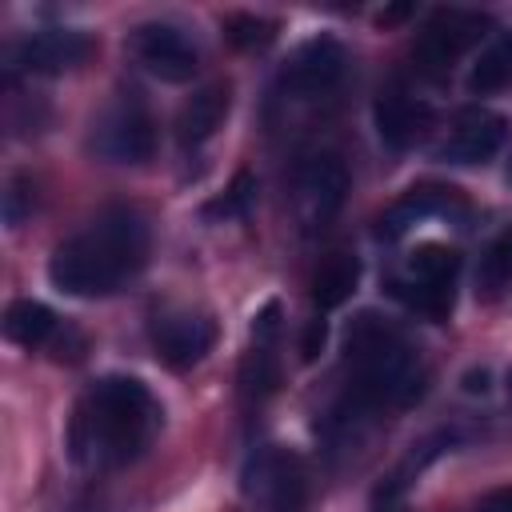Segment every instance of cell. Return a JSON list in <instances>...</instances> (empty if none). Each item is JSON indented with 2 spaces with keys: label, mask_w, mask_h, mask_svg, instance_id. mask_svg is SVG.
Wrapping results in <instances>:
<instances>
[{
  "label": "cell",
  "mask_w": 512,
  "mask_h": 512,
  "mask_svg": "<svg viewBox=\"0 0 512 512\" xmlns=\"http://www.w3.org/2000/svg\"><path fill=\"white\" fill-rule=\"evenodd\" d=\"M508 84H512V32H496L480 48V56H476V64L468 72V88L476 96H492V92H500Z\"/></svg>",
  "instance_id": "cell-17"
},
{
  "label": "cell",
  "mask_w": 512,
  "mask_h": 512,
  "mask_svg": "<svg viewBox=\"0 0 512 512\" xmlns=\"http://www.w3.org/2000/svg\"><path fill=\"white\" fill-rule=\"evenodd\" d=\"M32 204H36V184L28 176H20V172L8 176V184H4V224L16 228L32 212Z\"/></svg>",
  "instance_id": "cell-25"
},
{
  "label": "cell",
  "mask_w": 512,
  "mask_h": 512,
  "mask_svg": "<svg viewBox=\"0 0 512 512\" xmlns=\"http://www.w3.org/2000/svg\"><path fill=\"white\" fill-rule=\"evenodd\" d=\"M92 48H96V44H92L88 32H76V28H44V32H32L28 40H20L16 60H20V68H28V72L60 76V72L80 68V64L92 56Z\"/></svg>",
  "instance_id": "cell-12"
},
{
  "label": "cell",
  "mask_w": 512,
  "mask_h": 512,
  "mask_svg": "<svg viewBox=\"0 0 512 512\" xmlns=\"http://www.w3.org/2000/svg\"><path fill=\"white\" fill-rule=\"evenodd\" d=\"M492 20L480 12H464V8H440L428 16V24L420 28L416 44H412V60L420 64V72L428 76H444L456 68V60L476 48L488 36Z\"/></svg>",
  "instance_id": "cell-5"
},
{
  "label": "cell",
  "mask_w": 512,
  "mask_h": 512,
  "mask_svg": "<svg viewBox=\"0 0 512 512\" xmlns=\"http://www.w3.org/2000/svg\"><path fill=\"white\" fill-rule=\"evenodd\" d=\"M348 196V168L336 156H312L296 168L292 184V208L304 228H324Z\"/></svg>",
  "instance_id": "cell-7"
},
{
  "label": "cell",
  "mask_w": 512,
  "mask_h": 512,
  "mask_svg": "<svg viewBox=\"0 0 512 512\" xmlns=\"http://www.w3.org/2000/svg\"><path fill=\"white\" fill-rule=\"evenodd\" d=\"M508 284H512V228L488 244V252L480 256V268H476V292L484 300H496Z\"/></svg>",
  "instance_id": "cell-20"
},
{
  "label": "cell",
  "mask_w": 512,
  "mask_h": 512,
  "mask_svg": "<svg viewBox=\"0 0 512 512\" xmlns=\"http://www.w3.org/2000/svg\"><path fill=\"white\" fill-rule=\"evenodd\" d=\"M276 384H280V364L272 356V344H252V352L240 364V388H244V396L248 400H264V396L276 392Z\"/></svg>",
  "instance_id": "cell-21"
},
{
  "label": "cell",
  "mask_w": 512,
  "mask_h": 512,
  "mask_svg": "<svg viewBox=\"0 0 512 512\" xmlns=\"http://www.w3.org/2000/svg\"><path fill=\"white\" fill-rule=\"evenodd\" d=\"M252 204H256V176L252 172H236L228 192L216 196L212 204H204V216L208 220H240V216L252 212Z\"/></svg>",
  "instance_id": "cell-24"
},
{
  "label": "cell",
  "mask_w": 512,
  "mask_h": 512,
  "mask_svg": "<svg viewBox=\"0 0 512 512\" xmlns=\"http://www.w3.org/2000/svg\"><path fill=\"white\" fill-rule=\"evenodd\" d=\"M216 344V320L204 312H164L152 324V348L168 368H192Z\"/></svg>",
  "instance_id": "cell-9"
},
{
  "label": "cell",
  "mask_w": 512,
  "mask_h": 512,
  "mask_svg": "<svg viewBox=\"0 0 512 512\" xmlns=\"http://www.w3.org/2000/svg\"><path fill=\"white\" fill-rule=\"evenodd\" d=\"M476 512H512V488H496V492H488V496L476 504Z\"/></svg>",
  "instance_id": "cell-27"
},
{
  "label": "cell",
  "mask_w": 512,
  "mask_h": 512,
  "mask_svg": "<svg viewBox=\"0 0 512 512\" xmlns=\"http://www.w3.org/2000/svg\"><path fill=\"white\" fill-rule=\"evenodd\" d=\"M508 184H512V164H508Z\"/></svg>",
  "instance_id": "cell-31"
},
{
  "label": "cell",
  "mask_w": 512,
  "mask_h": 512,
  "mask_svg": "<svg viewBox=\"0 0 512 512\" xmlns=\"http://www.w3.org/2000/svg\"><path fill=\"white\" fill-rule=\"evenodd\" d=\"M224 36H228V44H236L244 52H256V48H268L276 40V20L252 16V12H232L224 20Z\"/></svg>",
  "instance_id": "cell-23"
},
{
  "label": "cell",
  "mask_w": 512,
  "mask_h": 512,
  "mask_svg": "<svg viewBox=\"0 0 512 512\" xmlns=\"http://www.w3.org/2000/svg\"><path fill=\"white\" fill-rule=\"evenodd\" d=\"M132 56H136L152 76H160V80H168V84H184V80H192L196 68H200V56H196L192 40H188L176 24H160V20L140 24V28L132 32Z\"/></svg>",
  "instance_id": "cell-8"
},
{
  "label": "cell",
  "mask_w": 512,
  "mask_h": 512,
  "mask_svg": "<svg viewBox=\"0 0 512 512\" xmlns=\"http://www.w3.org/2000/svg\"><path fill=\"white\" fill-rule=\"evenodd\" d=\"M148 260V224L132 208L100 212L84 232L68 236L52 260L48 280L68 296H112Z\"/></svg>",
  "instance_id": "cell-2"
},
{
  "label": "cell",
  "mask_w": 512,
  "mask_h": 512,
  "mask_svg": "<svg viewBox=\"0 0 512 512\" xmlns=\"http://www.w3.org/2000/svg\"><path fill=\"white\" fill-rule=\"evenodd\" d=\"M404 16H412V4H400V8H388V12H380V16H376V24H380V28H388V24H400Z\"/></svg>",
  "instance_id": "cell-28"
},
{
  "label": "cell",
  "mask_w": 512,
  "mask_h": 512,
  "mask_svg": "<svg viewBox=\"0 0 512 512\" xmlns=\"http://www.w3.org/2000/svg\"><path fill=\"white\" fill-rule=\"evenodd\" d=\"M160 428L156 396L132 376H104L76 404L68 424V448L76 464L120 468L136 460Z\"/></svg>",
  "instance_id": "cell-1"
},
{
  "label": "cell",
  "mask_w": 512,
  "mask_h": 512,
  "mask_svg": "<svg viewBox=\"0 0 512 512\" xmlns=\"http://www.w3.org/2000/svg\"><path fill=\"white\" fill-rule=\"evenodd\" d=\"M228 104H232V96L224 84H208V88L192 92L176 112V140L192 148V144H204L208 136H216V128L228 116Z\"/></svg>",
  "instance_id": "cell-14"
},
{
  "label": "cell",
  "mask_w": 512,
  "mask_h": 512,
  "mask_svg": "<svg viewBox=\"0 0 512 512\" xmlns=\"http://www.w3.org/2000/svg\"><path fill=\"white\" fill-rule=\"evenodd\" d=\"M348 372L352 396L372 408H404L424 392V368L408 336L380 312H360L348 324Z\"/></svg>",
  "instance_id": "cell-3"
},
{
  "label": "cell",
  "mask_w": 512,
  "mask_h": 512,
  "mask_svg": "<svg viewBox=\"0 0 512 512\" xmlns=\"http://www.w3.org/2000/svg\"><path fill=\"white\" fill-rule=\"evenodd\" d=\"M344 64H348V56H344L340 40H332V36H312V40H304V44L288 56V64H284V72H280V84H284L292 96H316V92H328V88L344 76Z\"/></svg>",
  "instance_id": "cell-10"
},
{
  "label": "cell",
  "mask_w": 512,
  "mask_h": 512,
  "mask_svg": "<svg viewBox=\"0 0 512 512\" xmlns=\"http://www.w3.org/2000/svg\"><path fill=\"white\" fill-rule=\"evenodd\" d=\"M356 284H360V260L352 252H328L312 272V304L320 312H332L356 292Z\"/></svg>",
  "instance_id": "cell-16"
},
{
  "label": "cell",
  "mask_w": 512,
  "mask_h": 512,
  "mask_svg": "<svg viewBox=\"0 0 512 512\" xmlns=\"http://www.w3.org/2000/svg\"><path fill=\"white\" fill-rule=\"evenodd\" d=\"M324 340H328V324H324V320H308L304 340H300V360H304V364H312V360L320 356Z\"/></svg>",
  "instance_id": "cell-26"
},
{
  "label": "cell",
  "mask_w": 512,
  "mask_h": 512,
  "mask_svg": "<svg viewBox=\"0 0 512 512\" xmlns=\"http://www.w3.org/2000/svg\"><path fill=\"white\" fill-rule=\"evenodd\" d=\"M92 148L96 156L112 160V164H144L156 152V128L152 116L144 112L140 100H116L92 132Z\"/></svg>",
  "instance_id": "cell-6"
},
{
  "label": "cell",
  "mask_w": 512,
  "mask_h": 512,
  "mask_svg": "<svg viewBox=\"0 0 512 512\" xmlns=\"http://www.w3.org/2000/svg\"><path fill=\"white\" fill-rule=\"evenodd\" d=\"M392 296L404 300L412 312H424L432 320H444L452 312V288L444 284H420V280H396L392 284Z\"/></svg>",
  "instance_id": "cell-22"
},
{
  "label": "cell",
  "mask_w": 512,
  "mask_h": 512,
  "mask_svg": "<svg viewBox=\"0 0 512 512\" xmlns=\"http://www.w3.org/2000/svg\"><path fill=\"white\" fill-rule=\"evenodd\" d=\"M460 268V252L448 248V244H420L416 252H408V280H420V284H444L452 288V276Z\"/></svg>",
  "instance_id": "cell-19"
},
{
  "label": "cell",
  "mask_w": 512,
  "mask_h": 512,
  "mask_svg": "<svg viewBox=\"0 0 512 512\" xmlns=\"http://www.w3.org/2000/svg\"><path fill=\"white\" fill-rule=\"evenodd\" d=\"M56 332V316L40 300H12L4 312V336L20 348H40Z\"/></svg>",
  "instance_id": "cell-18"
},
{
  "label": "cell",
  "mask_w": 512,
  "mask_h": 512,
  "mask_svg": "<svg viewBox=\"0 0 512 512\" xmlns=\"http://www.w3.org/2000/svg\"><path fill=\"white\" fill-rule=\"evenodd\" d=\"M372 116H376V136H380L388 148H396V152H400V148H412L416 140H424L428 128H432V120H436L432 104H424V100H416V96H408V92H400V88L384 92V96L376 100Z\"/></svg>",
  "instance_id": "cell-13"
},
{
  "label": "cell",
  "mask_w": 512,
  "mask_h": 512,
  "mask_svg": "<svg viewBox=\"0 0 512 512\" xmlns=\"http://www.w3.org/2000/svg\"><path fill=\"white\" fill-rule=\"evenodd\" d=\"M244 496L256 512H304L308 508V472L292 448L268 444L244 468Z\"/></svg>",
  "instance_id": "cell-4"
},
{
  "label": "cell",
  "mask_w": 512,
  "mask_h": 512,
  "mask_svg": "<svg viewBox=\"0 0 512 512\" xmlns=\"http://www.w3.org/2000/svg\"><path fill=\"white\" fill-rule=\"evenodd\" d=\"M508 396H512V372H508Z\"/></svg>",
  "instance_id": "cell-30"
},
{
  "label": "cell",
  "mask_w": 512,
  "mask_h": 512,
  "mask_svg": "<svg viewBox=\"0 0 512 512\" xmlns=\"http://www.w3.org/2000/svg\"><path fill=\"white\" fill-rule=\"evenodd\" d=\"M464 380H468V384H464L468 392H484V388H488V372H468Z\"/></svg>",
  "instance_id": "cell-29"
},
{
  "label": "cell",
  "mask_w": 512,
  "mask_h": 512,
  "mask_svg": "<svg viewBox=\"0 0 512 512\" xmlns=\"http://www.w3.org/2000/svg\"><path fill=\"white\" fill-rule=\"evenodd\" d=\"M452 204H456L452 188H432V184H428V188H412V192H404V196L384 212L380 236L396 240V236H404L408 228H416V224H424V220H432V216L452 212Z\"/></svg>",
  "instance_id": "cell-15"
},
{
  "label": "cell",
  "mask_w": 512,
  "mask_h": 512,
  "mask_svg": "<svg viewBox=\"0 0 512 512\" xmlns=\"http://www.w3.org/2000/svg\"><path fill=\"white\" fill-rule=\"evenodd\" d=\"M504 136H508V120L492 108L472 104L456 116L448 140L440 144V160H448V164H484L500 152Z\"/></svg>",
  "instance_id": "cell-11"
}]
</instances>
